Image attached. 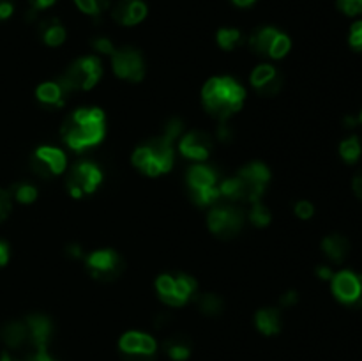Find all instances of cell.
I'll list each match as a JSON object with an SVG mask.
<instances>
[{
    "mask_svg": "<svg viewBox=\"0 0 362 361\" xmlns=\"http://www.w3.org/2000/svg\"><path fill=\"white\" fill-rule=\"evenodd\" d=\"M279 301H281L283 306H293L297 303V292L296 290H288V292L283 294Z\"/></svg>",
    "mask_w": 362,
    "mask_h": 361,
    "instance_id": "74e56055",
    "label": "cell"
},
{
    "mask_svg": "<svg viewBox=\"0 0 362 361\" xmlns=\"http://www.w3.org/2000/svg\"><path fill=\"white\" fill-rule=\"evenodd\" d=\"M352 190H354V193H356V197L359 198V200H362V176H361V173H359V176L354 177Z\"/></svg>",
    "mask_w": 362,
    "mask_h": 361,
    "instance_id": "7bdbcfd3",
    "label": "cell"
},
{
    "mask_svg": "<svg viewBox=\"0 0 362 361\" xmlns=\"http://www.w3.org/2000/svg\"><path fill=\"white\" fill-rule=\"evenodd\" d=\"M85 268L90 273L92 278L99 282H112L120 276L124 269V262L120 255L113 250H98L92 251L85 258Z\"/></svg>",
    "mask_w": 362,
    "mask_h": 361,
    "instance_id": "8fae6325",
    "label": "cell"
},
{
    "mask_svg": "<svg viewBox=\"0 0 362 361\" xmlns=\"http://www.w3.org/2000/svg\"><path fill=\"white\" fill-rule=\"evenodd\" d=\"M350 46L357 52H362V20L356 21L350 28V35H349Z\"/></svg>",
    "mask_w": 362,
    "mask_h": 361,
    "instance_id": "d6a6232c",
    "label": "cell"
},
{
    "mask_svg": "<svg viewBox=\"0 0 362 361\" xmlns=\"http://www.w3.org/2000/svg\"><path fill=\"white\" fill-rule=\"evenodd\" d=\"M250 219L255 227L262 229V227H267L271 223L272 214L267 205H264L262 202H255V204H251L250 209Z\"/></svg>",
    "mask_w": 362,
    "mask_h": 361,
    "instance_id": "f1b7e54d",
    "label": "cell"
},
{
    "mask_svg": "<svg viewBox=\"0 0 362 361\" xmlns=\"http://www.w3.org/2000/svg\"><path fill=\"white\" fill-rule=\"evenodd\" d=\"M165 350L173 361H186L191 356V345L189 340L184 338V336L177 335L168 338V342L165 343Z\"/></svg>",
    "mask_w": 362,
    "mask_h": 361,
    "instance_id": "d4e9b609",
    "label": "cell"
},
{
    "mask_svg": "<svg viewBox=\"0 0 362 361\" xmlns=\"http://www.w3.org/2000/svg\"><path fill=\"white\" fill-rule=\"evenodd\" d=\"M2 340L11 349H20L25 342H28V331L25 322H7L2 328Z\"/></svg>",
    "mask_w": 362,
    "mask_h": 361,
    "instance_id": "cb8c5ba5",
    "label": "cell"
},
{
    "mask_svg": "<svg viewBox=\"0 0 362 361\" xmlns=\"http://www.w3.org/2000/svg\"><path fill=\"white\" fill-rule=\"evenodd\" d=\"M13 197L20 204H32L37 198V188L30 183H20L13 188Z\"/></svg>",
    "mask_w": 362,
    "mask_h": 361,
    "instance_id": "4dcf8cb0",
    "label": "cell"
},
{
    "mask_svg": "<svg viewBox=\"0 0 362 361\" xmlns=\"http://www.w3.org/2000/svg\"><path fill=\"white\" fill-rule=\"evenodd\" d=\"M250 81L262 96H274L279 91V87H281L278 71L271 64H260V66L255 67L250 76Z\"/></svg>",
    "mask_w": 362,
    "mask_h": 361,
    "instance_id": "ac0fdd59",
    "label": "cell"
},
{
    "mask_svg": "<svg viewBox=\"0 0 362 361\" xmlns=\"http://www.w3.org/2000/svg\"><path fill=\"white\" fill-rule=\"evenodd\" d=\"M269 180H271V170L264 163H247L237 172V176L221 180L219 193L223 200L232 202V204H237V202L255 204V202H260Z\"/></svg>",
    "mask_w": 362,
    "mask_h": 361,
    "instance_id": "3957f363",
    "label": "cell"
},
{
    "mask_svg": "<svg viewBox=\"0 0 362 361\" xmlns=\"http://www.w3.org/2000/svg\"><path fill=\"white\" fill-rule=\"evenodd\" d=\"M119 349L126 361H152L158 350V343L147 333L127 331L120 336Z\"/></svg>",
    "mask_w": 362,
    "mask_h": 361,
    "instance_id": "7c38bea8",
    "label": "cell"
},
{
    "mask_svg": "<svg viewBox=\"0 0 362 361\" xmlns=\"http://www.w3.org/2000/svg\"><path fill=\"white\" fill-rule=\"evenodd\" d=\"M28 342L35 347V350H46L49 338H52V322L48 317L41 314L28 315L27 321Z\"/></svg>",
    "mask_w": 362,
    "mask_h": 361,
    "instance_id": "d6986e66",
    "label": "cell"
},
{
    "mask_svg": "<svg viewBox=\"0 0 362 361\" xmlns=\"http://www.w3.org/2000/svg\"><path fill=\"white\" fill-rule=\"evenodd\" d=\"M216 41H218L219 48L226 50V52H232V50L239 48L243 45L244 35L237 28H219L218 35H216Z\"/></svg>",
    "mask_w": 362,
    "mask_h": 361,
    "instance_id": "484cf974",
    "label": "cell"
},
{
    "mask_svg": "<svg viewBox=\"0 0 362 361\" xmlns=\"http://www.w3.org/2000/svg\"><path fill=\"white\" fill-rule=\"evenodd\" d=\"M293 211H296V214L299 216L300 219H310L311 216L315 214V207L311 202L308 200H299L296 204V207H293Z\"/></svg>",
    "mask_w": 362,
    "mask_h": 361,
    "instance_id": "d590c367",
    "label": "cell"
},
{
    "mask_svg": "<svg viewBox=\"0 0 362 361\" xmlns=\"http://www.w3.org/2000/svg\"><path fill=\"white\" fill-rule=\"evenodd\" d=\"M148 7L144 0H119L112 7V18L124 27H134L147 18Z\"/></svg>",
    "mask_w": 362,
    "mask_h": 361,
    "instance_id": "2e32d148",
    "label": "cell"
},
{
    "mask_svg": "<svg viewBox=\"0 0 362 361\" xmlns=\"http://www.w3.org/2000/svg\"><path fill=\"white\" fill-rule=\"evenodd\" d=\"M331 289L343 304H357L362 299V278L357 273L339 271L331 278Z\"/></svg>",
    "mask_w": 362,
    "mask_h": 361,
    "instance_id": "9a60e30c",
    "label": "cell"
},
{
    "mask_svg": "<svg viewBox=\"0 0 362 361\" xmlns=\"http://www.w3.org/2000/svg\"><path fill=\"white\" fill-rule=\"evenodd\" d=\"M32 170L42 179L60 176L67 168V158L60 149L52 147V145H41L35 149L30 159Z\"/></svg>",
    "mask_w": 362,
    "mask_h": 361,
    "instance_id": "5bb4252c",
    "label": "cell"
},
{
    "mask_svg": "<svg viewBox=\"0 0 362 361\" xmlns=\"http://www.w3.org/2000/svg\"><path fill=\"white\" fill-rule=\"evenodd\" d=\"M81 13L88 16H99L110 7V0H73Z\"/></svg>",
    "mask_w": 362,
    "mask_h": 361,
    "instance_id": "f546056e",
    "label": "cell"
},
{
    "mask_svg": "<svg viewBox=\"0 0 362 361\" xmlns=\"http://www.w3.org/2000/svg\"><path fill=\"white\" fill-rule=\"evenodd\" d=\"M180 131H182V122L177 119L170 120L159 137L140 145L133 152V158H131L133 165L148 177H158L170 172L173 166V144Z\"/></svg>",
    "mask_w": 362,
    "mask_h": 361,
    "instance_id": "6da1fadb",
    "label": "cell"
},
{
    "mask_svg": "<svg viewBox=\"0 0 362 361\" xmlns=\"http://www.w3.org/2000/svg\"><path fill=\"white\" fill-rule=\"evenodd\" d=\"M11 198H13V195H11L9 191L0 190V222H4V219L9 216L11 207H13V202H11Z\"/></svg>",
    "mask_w": 362,
    "mask_h": 361,
    "instance_id": "e575fe53",
    "label": "cell"
},
{
    "mask_svg": "<svg viewBox=\"0 0 362 361\" xmlns=\"http://www.w3.org/2000/svg\"><path fill=\"white\" fill-rule=\"evenodd\" d=\"M251 50L258 55H267L271 59H283L288 55L292 48V41L285 32L278 30L276 27H260L247 39Z\"/></svg>",
    "mask_w": 362,
    "mask_h": 361,
    "instance_id": "ba28073f",
    "label": "cell"
},
{
    "mask_svg": "<svg viewBox=\"0 0 362 361\" xmlns=\"http://www.w3.org/2000/svg\"><path fill=\"white\" fill-rule=\"evenodd\" d=\"M338 9L346 16L362 14V0H338Z\"/></svg>",
    "mask_w": 362,
    "mask_h": 361,
    "instance_id": "1f68e13d",
    "label": "cell"
},
{
    "mask_svg": "<svg viewBox=\"0 0 362 361\" xmlns=\"http://www.w3.org/2000/svg\"><path fill=\"white\" fill-rule=\"evenodd\" d=\"M255 324H257L258 331L265 336H272L279 333L281 329V317L276 308H262L255 315Z\"/></svg>",
    "mask_w": 362,
    "mask_h": 361,
    "instance_id": "7402d4cb",
    "label": "cell"
},
{
    "mask_svg": "<svg viewBox=\"0 0 362 361\" xmlns=\"http://www.w3.org/2000/svg\"><path fill=\"white\" fill-rule=\"evenodd\" d=\"M180 154L194 161H204L212 151V138L204 131H191L179 142Z\"/></svg>",
    "mask_w": 362,
    "mask_h": 361,
    "instance_id": "e0dca14e",
    "label": "cell"
},
{
    "mask_svg": "<svg viewBox=\"0 0 362 361\" xmlns=\"http://www.w3.org/2000/svg\"><path fill=\"white\" fill-rule=\"evenodd\" d=\"M255 2H257V0H232L233 6L237 7H251Z\"/></svg>",
    "mask_w": 362,
    "mask_h": 361,
    "instance_id": "f6af8a7d",
    "label": "cell"
},
{
    "mask_svg": "<svg viewBox=\"0 0 362 361\" xmlns=\"http://www.w3.org/2000/svg\"><path fill=\"white\" fill-rule=\"evenodd\" d=\"M322 250L324 253L331 258L332 262L339 264L346 258L350 251V243L345 236H339V234H331V236L325 237L322 241Z\"/></svg>",
    "mask_w": 362,
    "mask_h": 361,
    "instance_id": "44dd1931",
    "label": "cell"
},
{
    "mask_svg": "<svg viewBox=\"0 0 362 361\" xmlns=\"http://www.w3.org/2000/svg\"><path fill=\"white\" fill-rule=\"evenodd\" d=\"M101 74V60L95 55H87L74 60L60 78H62V81L66 84V87L69 88V92H74L90 91V88L99 81Z\"/></svg>",
    "mask_w": 362,
    "mask_h": 361,
    "instance_id": "52a82bcc",
    "label": "cell"
},
{
    "mask_svg": "<svg viewBox=\"0 0 362 361\" xmlns=\"http://www.w3.org/2000/svg\"><path fill=\"white\" fill-rule=\"evenodd\" d=\"M187 188L193 197L194 204L205 207V205H214L216 202L221 200L219 193V173L212 166L207 165H194L187 170Z\"/></svg>",
    "mask_w": 362,
    "mask_h": 361,
    "instance_id": "5b68a950",
    "label": "cell"
},
{
    "mask_svg": "<svg viewBox=\"0 0 362 361\" xmlns=\"http://www.w3.org/2000/svg\"><path fill=\"white\" fill-rule=\"evenodd\" d=\"M359 120L362 122V112H361V117H359Z\"/></svg>",
    "mask_w": 362,
    "mask_h": 361,
    "instance_id": "c3c4849f",
    "label": "cell"
},
{
    "mask_svg": "<svg viewBox=\"0 0 362 361\" xmlns=\"http://www.w3.org/2000/svg\"><path fill=\"white\" fill-rule=\"evenodd\" d=\"M202 101L205 110L219 120H228L239 112L246 101V91L239 81L230 76H214L204 85Z\"/></svg>",
    "mask_w": 362,
    "mask_h": 361,
    "instance_id": "277c9868",
    "label": "cell"
},
{
    "mask_svg": "<svg viewBox=\"0 0 362 361\" xmlns=\"http://www.w3.org/2000/svg\"><path fill=\"white\" fill-rule=\"evenodd\" d=\"M361 152L362 145L357 137L346 138V140H343L341 145H339V154H341V158L345 159L346 163H356L357 159L361 158Z\"/></svg>",
    "mask_w": 362,
    "mask_h": 361,
    "instance_id": "83f0119b",
    "label": "cell"
},
{
    "mask_svg": "<svg viewBox=\"0 0 362 361\" xmlns=\"http://www.w3.org/2000/svg\"><path fill=\"white\" fill-rule=\"evenodd\" d=\"M67 255H69L71 258H81L83 257V250H81L80 244H69V246H67Z\"/></svg>",
    "mask_w": 362,
    "mask_h": 361,
    "instance_id": "ee69618b",
    "label": "cell"
},
{
    "mask_svg": "<svg viewBox=\"0 0 362 361\" xmlns=\"http://www.w3.org/2000/svg\"><path fill=\"white\" fill-rule=\"evenodd\" d=\"M39 32H41L42 41L46 42L48 46H60L64 41H66V27L60 23L59 18H48V20L41 21L39 25Z\"/></svg>",
    "mask_w": 362,
    "mask_h": 361,
    "instance_id": "603a6c76",
    "label": "cell"
},
{
    "mask_svg": "<svg viewBox=\"0 0 362 361\" xmlns=\"http://www.w3.org/2000/svg\"><path fill=\"white\" fill-rule=\"evenodd\" d=\"M27 361H57V360H53V357L49 356L48 350H35L34 354L28 356Z\"/></svg>",
    "mask_w": 362,
    "mask_h": 361,
    "instance_id": "f35d334b",
    "label": "cell"
},
{
    "mask_svg": "<svg viewBox=\"0 0 362 361\" xmlns=\"http://www.w3.org/2000/svg\"><path fill=\"white\" fill-rule=\"evenodd\" d=\"M197 304L202 314L205 315H219L223 311V299L218 294L205 292L202 296H197Z\"/></svg>",
    "mask_w": 362,
    "mask_h": 361,
    "instance_id": "4316f807",
    "label": "cell"
},
{
    "mask_svg": "<svg viewBox=\"0 0 362 361\" xmlns=\"http://www.w3.org/2000/svg\"><path fill=\"white\" fill-rule=\"evenodd\" d=\"M32 2V11H45L48 7H52L57 0H30Z\"/></svg>",
    "mask_w": 362,
    "mask_h": 361,
    "instance_id": "ab89813d",
    "label": "cell"
},
{
    "mask_svg": "<svg viewBox=\"0 0 362 361\" xmlns=\"http://www.w3.org/2000/svg\"><path fill=\"white\" fill-rule=\"evenodd\" d=\"M113 71L119 78L127 81H141L145 76L144 57L133 46H122L117 48L112 55Z\"/></svg>",
    "mask_w": 362,
    "mask_h": 361,
    "instance_id": "4fadbf2b",
    "label": "cell"
},
{
    "mask_svg": "<svg viewBox=\"0 0 362 361\" xmlns=\"http://www.w3.org/2000/svg\"><path fill=\"white\" fill-rule=\"evenodd\" d=\"M0 361H13V360H11V357L7 356V354H2V357H0Z\"/></svg>",
    "mask_w": 362,
    "mask_h": 361,
    "instance_id": "7dc6e473",
    "label": "cell"
},
{
    "mask_svg": "<svg viewBox=\"0 0 362 361\" xmlns=\"http://www.w3.org/2000/svg\"><path fill=\"white\" fill-rule=\"evenodd\" d=\"M106 117L101 108H78L62 126V138L69 149L83 152L95 147L105 138Z\"/></svg>",
    "mask_w": 362,
    "mask_h": 361,
    "instance_id": "7a4b0ae2",
    "label": "cell"
},
{
    "mask_svg": "<svg viewBox=\"0 0 362 361\" xmlns=\"http://www.w3.org/2000/svg\"><path fill=\"white\" fill-rule=\"evenodd\" d=\"M345 126L346 127H354V126H356V124H357V119H354V117H346V119H345Z\"/></svg>",
    "mask_w": 362,
    "mask_h": 361,
    "instance_id": "bcb514c9",
    "label": "cell"
},
{
    "mask_svg": "<svg viewBox=\"0 0 362 361\" xmlns=\"http://www.w3.org/2000/svg\"><path fill=\"white\" fill-rule=\"evenodd\" d=\"M317 276L320 280H331L332 276H334V273H332V269L329 268V265H318V268H317Z\"/></svg>",
    "mask_w": 362,
    "mask_h": 361,
    "instance_id": "60d3db41",
    "label": "cell"
},
{
    "mask_svg": "<svg viewBox=\"0 0 362 361\" xmlns=\"http://www.w3.org/2000/svg\"><path fill=\"white\" fill-rule=\"evenodd\" d=\"M14 4L13 0H0V20H7L13 16Z\"/></svg>",
    "mask_w": 362,
    "mask_h": 361,
    "instance_id": "8d00e7d4",
    "label": "cell"
},
{
    "mask_svg": "<svg viewBox=\"0 0 362 361\" xmlns=\"http://www.w3.org/2000/svg\"><path fill=\"white\" fill-rule=\"evenodd\" d=\"M209 229L214 236L233 237L239 234L244 225V212L239 207L228 202L223 205H214L207 216Z\"/></svg>",
    "mask_w": 362,
    "mask_h": 361,
    "instance_id": "30bf717a",
    "label": "cell"
},
{
    "mask_svg": "<svg viewBox=\"0 0 362 361\" xmlns=\"http://www.w3.org/2000/svg\"><path fill=\"white\" fill-rule=\"evenodd\" d=\"M156 290L168 306H184L197 292V282L189 275H161L156 280Z\"/></svg>",
    "mask_w": 362,
    "mask_h": 361,
    "instance_id": "8992f818",
    "label": "cell"
},
{
    "mask_svg": "<svg viewBox=\"0 0 362 361\" xmlns=\"http://www.w3.org/2000/svg\"><path fill=\"white\" fill-rule=\"evenodd\" d=\"M67 94H71L69 88L62 81V78L53 81H45L35 88V98L41 105L48 106V108H60L66 103Z\"/></svg>",
    "mask_w": 362,
    "mask_h": 361,
    "instance_id": "ffe728a7",
    "label": "cell"
},
{
    "mask_svg": "<svg viewBox=\"0 0 362 361\" xmlns=\"http://www.w3.org/2000/svg\"><path fill=\"white\" fill-rule=\"evenodd\" d=\"M92 48H94L95 52L103 53V55H110V57H112L113 52L117 50L108 38H95L94 41H92Z\"/></svg>",
    "mask_w": 362,
    "mask_h": 361,
    "instance_id": "836d02e7",
    "label": "cell"
},
{
    "mask_svg": "<svg viewBox=\"0 0 362 361\" xmlns=\"http://www.w3.org/2000/svg\"><path fill=\"white\" fill-rule=\"evenodd\" d=\"M101 183L103 172L99 170V166H95L90 161H81L69 170L66 186L74 198H81L94 193Z\"/></svg>",
    "mask_w": 362,
    "mask_h": 361,
    "instance_id": "9c48e42d",
    "label": "cell"
},
{
    "mask_svg": "<svg viewBox=\"0 0 362 361\" xmlns=\"http://www.w3.org/2000/svg\"><path fill=\"white\" fill-rule=\"evenodd\" d=\"M7 262H9V246H7V243L0 241V268L6 265Z\"/></svg>",
    "mask_w": 362,
    "mask_h": 361,
    "instance_id": "b9f144b4",
    "label": "cell"
}]
</instances>
